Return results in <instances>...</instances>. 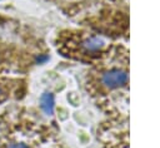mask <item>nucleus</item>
<instances>
[{
  "instance_id": "obj_3",
  "label": "nucleus",
  "mask_w": 160,
  "mask_h": 148,
  "mask_svg": "<svg viewBox=\"0 0 160 148\" xmlns=\"http://www.w3.org/2000/svg\"><path fill=\"white\" fill-rule=\"evenodd\" d=\"M41 108L45 113L51 114L54 109V98L51 94H44L41 97Z\"/></svg>"
},
{
  "instance_id": "obj_2",
  "label": "nucleus",
  "mask_w": 160,
  "mask_h": 148,
  "mask_svg": "<svg viewBox=\"0 0 160 148\" xmlns=\"http://www.w3.org/2000/svg\"><path fill=\"white\" fill-rule=\"evenodd\" d=\"M60 51L81 61H99L111 48L100 35L88 31H68L60 36Z\"/></svg>"
},
{
  "instance_id": "obj_1",
  "label": "nucleus",
  "mask_w": 160,
  "mask_h": 148,
  "mask_svg": "<svg viewBox=\"0 0 160 148\" xmlns=\"http://www.w3.org/2000/svg\"><path fill=\"white\" fill-rule=\"evenodd\" d=\"M91 84L95 93L126 95L129 84V51L125 45H111L109 51L96 63Z\"/></svg>"
},
{
  "instance_id": "obj_5",
  "label": "nucleus",
  "mask_w": 160,
  "mask_h": 148,
  "mask_svg": "<svg viewBox=\"0 0 160 148\" xmlns=\"http://www.w3.org/2000/svg\"><path fill=\"white\" fill-rule=\"evenodd\" d=\"M0 93H1V89H0Z\"/></svg>"
},
{
  "instance_id": "obj_4",
  "label": "nucleus",
  "mask_w": 160,
  "mask_h": 148,
  "mask_svg": "<svg viewBox=\"0 0 160 148\" xmlns=\"http://www.w3.org/2000/svg\"><path fill=\"white\" fill-rule=\"evenodd\" d=\"M8 148H28L26 144H22V143H14V144H9Z\"/></svg>"
}]
</instances>
